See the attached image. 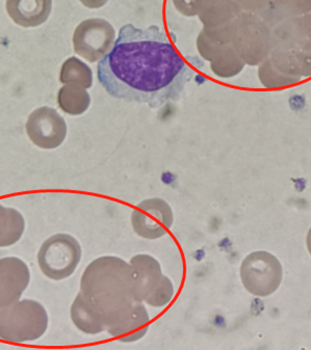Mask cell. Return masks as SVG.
Masks as SVG:
<instances>
[{
	"instance_id": "6da1fadb",
	"label": "cell",
	"mask_w": 311,
	"mask_h": 350,
	"mask_svg": "<svg viewBox=\"0 0 311 350\" xmlns=\"http://www.w3.org/2000/svg\"><path fill=\"white\" fill-rule=\"evenodd\" d=\"M97 75L112 97L156 109L179 99L194 71L160 27L142 29L126 24L98 63Z\"/></svg>"
},
{
	"instance_id": "7a4b0ae2",
	"label": "cell",
	"mask_w": 311,
	"mask_h": 350,
	"mask_svg": "<svg viewBox=\"0 0 311 350\" xmlns=\"http://www.w3.org/2000/svg\"><path fill=\"white\" fill-rule=\"evenodd\" d=\"M80 292L100 312L106 329L128 315L138 303L132 265L114 256L97 258L87 266L80 280Z\"/></svg>"
},
{
	"instance_id": "3957f363",
	"label": "cell",
	"mask_w": 311,
	"mask_h": 350,
	"mask_svg": "<svg viewBox=\"0 0 311 350\" xmlns=\"http://www.w3.org/2000/svg\"><path fill=\"white\" fill-rule=\"evenodd\" d=\"M49 318L43 305L33 299H22L0 308V339L25 343L40 339L48 329Z\"/></svg>"
},
{
	"instance_id": "277c9868",
	"label": "cell",
	"mask_w": 311,
	"mask_h": 350,
	"mask_svg": "<svg viewBox=\"0 0 311 350\" xmlns=\"http://www.w3.org/2000/svg\"><path fill=\"white\" fill-rule=\"evenodd\" d=\"M232 46L246 65L260 66L272 51V29L260 16L242 12L234 22Z\"/></svg>"
},
{
	"instance_id": "5b68a950",
	"label": "cell",
	"mask_w": 311,
	"mask_h": 350,
	"mask_svg": "<svg viewBox=\"0 0 311 350\" xmlns=\"http://www.w3.org/2000/svg\"><path fill=\"white\" fill-rule=\"evenodd\" d=\"M82 260V247L69 234H55L44 241L38 253V264L45 277L61 281L71 277Z\"/></svg>"
},
{
	"instance_id": "8992f818",
	"label": "cell",
	"mask_w": 311,
	"mask_h": 350,
	"mask_svg": "<svg viewBox=\"0 0 311 350\" xmlns=\"http://www.w3.org/2000/svg\"><path fill=\"white\" fill-rule=\"evenodd\" d=\"M240 279L245 288L253 295H271L278 289L282 281V266L272 254L254 252L242 261Z\"/></svg>"
},
{
	"instance_id": "52a82bcc",
	"label": "cell",
	"mask_w": 311,
	"mask_h": 350,
	"mask_svg": "<svg viewBox=\"0 0 311 350\" xmlns=\"http://www.w3.org/2000/svg\"><path fill=\"white\" fill-rule=\"evenodd\" d=\"M74 51L90 63L100 62L112 49L116 42L114 26L101 18L80 22L73 33Z\"/></svg>"
},
{
	"instance_id": "ba28073f",
	"label": "cell",
	"mask_w": 311,
	"mask_h": 350,
	"mask_svg": "<svg viewBox=\"0 0 311 350\" xmlns=\"http://www.w3.org/2000/svg\"><path fill=\"white\" fill-rule=\"evenodd\" d=\"M173 221L171 206L158 198L138 204L132 214V228L138 236L145 239L162 238L169 233Z\"/></svg>"
},
{
	"instance_id": "9c48e42d",
	"label": "cell",
	"mask_w": 311,
	"mask_h": 350,
	"mask_svg": "<svg viewBox=\"0 0 311 350\" xmlns=\"http://www.w3.org/2000/svg\"><path fill=\"white\" fill-rule=\"evenodd\" d=\"M26 133L37 147L45 150L56 149L65 142L67 124L55 109L43 106L28 117Z\"/></svg>"
},
{
	"instance_id": "30bf717a",
	"label": "cell",
	"mask_w": 311,
	"mask_h": 350,
	"mask_svg": "<svg viewBox=\"0 0 311 350\" xmlns=\"http://www.w3.org/2000/svg\"><path fill=\"white\" fill-rule=\"evenodd\" d=\"M31 282L27 264L17 257L0 259V308L9 307L21 299Z\"/></svg>"
},
{
	"instance_id": "8fae6325",
	"label": "cell",
	"mask_w": 311,
	"mask_h": 350,
	"mask_svg": "<svg viewBox=\"0 0 311 350\" xmlns=\"http://www.w3.org/2000/svg\"><path fill=\"white\" fill-rule=\"evenodd\" d=\"M272 50H311V13L290 18L272 29Z\"/></svg>"
},
{
	"instance_id": "7c38bea8",
	"label": "cell",
	"mask_w": 311,
	"mask_h": 350,
	"mask_svg": "<svg viewBox=\"0 0 311 350\" xmlns=\"http://www.w3.org/2000/svg\"><path fill=\"white\" fill-rule=\"evenodd\" d=\"M134 273V293L138 303H143L160 287L164 275L160 262L150 255L140 254L129 262Z\"/></svg>"
},
{
	"instance_id": "4fadbf2b",
	"label": "cell",
	"mask_w": 311,
	"mask_h": 350,
	"mask_svg": "<svg viewBox=\"0 0 311 350\" xmlns=\"http://www.w3.org/2000/svg\"><path fill=\"white\" fill-rule=\"evenodd\" d=\"M268 61L284 77L301 83L303 78L311 77V50H272Z\"/></svg>"
},
{
	"instance_id": "5bb4252c",
	"label": "cell",
	"mask_w": 311,
	"mask_h": 350,
	"mask_svg": "<svg viewBox=\"0 0 311 350\" xmlns=\"http://www.w3.org/2000/svg\"><path fill=\"white\" fill-rule=\"evenodd\" d=\"M8 15L25 29L38 27L47 21L52 11V0H7Z\"/></svg>"
},
{
	"instance_id": "9a60e30c",
	"label": "cell",
	"mask_w": 311,
	"mask_h": 350,
	"mask_svg": "<svg viewBox=\"0 0 311 350\" xmlns=\"http://www.w3.org/2000/svg\"><path fill=\"white\" fill-rule=\"evenodd\" d=\"M149 325L150 316L147 309L143 304L138 303L128 315L110 325L106 331L120 342L129 343L142 339L147 334Z\"/></svg>"
},
{
	"instance_id": "2e32d148",
	"label": "cell",
	"mask_w": 311,
	"mask_h": 350,
	"mask_svg": "<svg viewBox=\"0 0 311 350\" xmlns=\"http://www.w3.org/2000/svg\"><path fill=\"white\" fill-rule=\"evenodd\" d=\"M242 12L238 0H201L197 16L203 27L214 29L232 23Z\"/></svg>"
},
{
	"instance_id": "e0dca14e",
	"label": "cell",
	"mask_w": 311,
	"mask_h": 350,
	"mask_svg": "<svg viewBox=\"0 0 311 350\" xmlns=\"http://www.w3.org/2000/svg\"><path fill=\"white\" fill-rule=\"evenodd\" d=\"M71 319L73 325L87 335H98L106 331L105 321L101 314L82 292L72 304Z\"/></svg>"
},
{
	"instance_id": "ac0fdd59",
	"label": "cell",
	"mask_w": 311,
	"mask_h": 350,
	"mask_svg": "<svg viewBox=\"0 0 311 350\" xmlns=\"http://www.w3.org/2000/svg\"><path fill=\"white\" fill-rule=\"evenodd\" d=\"M234 22L214 29L203 27L197 38V49L206 61L212 62L221 50L232 45Z\"/></svg>"
},
{
	"instance_id": "d6986e66",
	"label": "cell",
	"mask_w": 311,
	"mask_h": 350,
	"mask_svg": "<svg viewBox=\"0 0 311 350\" xmlns=\"http://www.w3.org/2000/svg\"><path fill=\"white\" fill-rule=\"evenodd\" d=\"M311 13V0H273L260 14L271 29L290 18Z\"/></svg>"
},
{
	"instance_id": "ffe728a7",
	"label": "cell",
	"mask_w": 311,
	"mask_h": 350,
	"mask_svg": "<svg viewBox=\"0 0 311 350\" xmlns=\"http://www.w3.org/2000/svg\"><path fill=\"white\" fill-rule=\"evenodd\" d=\"M25 231V219L15 208L0 204V247L15 245Z\"/></svg>"
},
{
	"instance_id": "44dd1931",
	"label": "cell",
	"mask_w": 311,
	"mask_h": 350,
	"mask_svg": "<svg viewBox=\"0 0 311 350\" xmlns=\"http://www.w3.org/2000/svg\"><path fill=\"white\" fill-rule=\"evenodd\" d=\"M58 103L64 113L71 116H79L89 109L91 97L87 90L79 85H66L58 94Z\"/></svg>"
},
{
	"instance_id": "7402d4cb",
	"label": "cell",
	"mask_w": 311,
	"mask_h": 350,
	"mask_svg": "<svg viewBox=\"0 0 311 350\" xmlns=\"http://www.w3.org/2000/svg\"><path fill=\"white\" fill-rule=\"evenodd\" d=\"M245 66L246 63L238 55L232 45L221 50L210 62V69L212 73L224 79L236 77L244 70Z\"/></svg>"
},
{
	"instance_id": "603a6c76",
	"label": "cell",
	"mask_w": 311,
	"mask_h": 350,
	"mask_svg": "<svg viewBox=\"0 0 311 350\" xmlns=\"http://www.w3.org/2000/svg\"><path fill=\"white\" fill-rule=\"evenodd\" d=\"M60 80L64 85H79L87 90L93 85V72L87 64L72 57L64 62Z\"/></svg>"
},
{
	"instance_id": "cb8c5ba5",
	"label": "cell",
	"mask_w": 311,
	"mask_h": 350,
	"mask_svg": "<svg viewBox=\"0 0 311 350\" xmlns=\"http://www.w3.org/2000/svg\"><path fill=\"white\" fill-rule=\"evenodd\" d=\"M174 295H175V289H174L173 283L171 280L164 275L160 287L146 299L145 303L154 308L166 307L171 303Z\"/></svg>"
},
{
	"instance_id": "d4e9b609",
	"label": "cell",
	"mask_w": 311,
	"mask_h": 350,
	"mask_svg": "<svg viewBox=\"0 0 311 350\" xmlns=\"http://www.w3.org/2000/svg\"><path fill=\"white\" fill-rule=\"evenodd\" d=\"M272 1L273 0H238V5H240L242 11L258 16L270 5Z\"/></svg>"
},
{
	"instance_id": "484cf974",
	"label": "cell",
	"mask_w": 311,
	"mask_h": 350,
	"mask_svg": "<svg viewBox=\"0 0 311 350\" xmlns=\"http://www.w3.org/2000/svg\"><path fill=\"white\" fill-rule=\"evenodd\" d=\"M175 9L186 17L197 16V11L201 0H172Z\"/></svg>"
},
{
	"instance_id": "4316f807",
	"label": "cell",
	"mask_w": 311,
	"mask_h": 350,
	"mask_svg": "<svg viewBox=\"0 0 311 350\" xmlns=\"http://www.w3.org/2000/svg\"><path fill=\"white\" fill-rule=\"evenodd\" d=\"M79 1L84 7L92 10L103 8L108 3V0H79Z\"/></svg>"
},
{
	"instance_id": "83f0119b",
	"label": "cell",
	"mask_w": 311,
	"mask_h": 350,
	"mask_svg": "<svg viewBox=\"0 0 311 350\" xmlns=\"http://www.w3.org/2000/svg\"><path fill=\"white\" fill-rule=\"evenodd\" d=\"M307 247H308L309 252L311 254V229L309 231L308 236H307Z\"/></svg>"
}]
</instances>
